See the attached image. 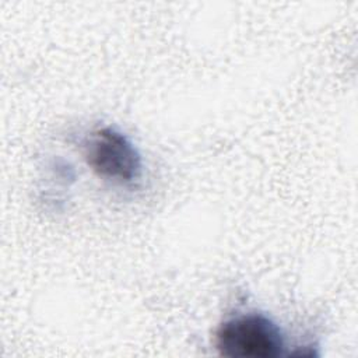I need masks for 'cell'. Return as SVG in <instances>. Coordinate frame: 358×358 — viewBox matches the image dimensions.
Listing matches in <instances>:
<instances>
[{
  "label": "cell",
  "instance_id": "obj_1",
  "mask_svg": "<svg viewBox=\"0 0 358 358\" xmlns=\"http://www.w3.org/2000/svg\"><path fill=\"white\" fill-rule=\"evenodd\" d=\"M214 347L229 358H275L284 354L285 338L281 327L259 312L238 313L215 330Z\"/></svg>",
  "mask_w": 358,
  "mask_h": 358
},
{
  "label": "cell",
  "instance_id": "obj_2",
  "mask_svg": "<svg viewBox=\"0 0 358 358\" xmlns=\"http://www.w3.org/2000/svg\"><path fill=\"white\" fill-rule=\"evenodd\" d=\"M84 148L87 165L101 179L131 185L141 178V154L133 141L117 129L110 126L96 129Z\"/></svg>",
  "mask_w": 358,
  "mask_h": 358
}]
</instances>
